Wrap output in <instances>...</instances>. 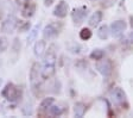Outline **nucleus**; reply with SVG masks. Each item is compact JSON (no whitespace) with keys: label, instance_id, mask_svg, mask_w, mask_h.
Returning a JSON list of instances; mask_svg holds the SVG:
<instances>
[{"label":"nucleus","instance_id":"nucleus-8","mask_svg":"<svg viewBox=\"0 0 133 118\" xmlns=\"http://www.w3.org/2000/svg\"><path fill=\"white\" fill-rule=\"evenodd\" d=\"M3 96L11 101L17 100L18 99V88L14 87L12 84H8L5 90L3 91Z\"/></svg>","mask_w":133,"mask_h":118},{"label":"nucleus","instance_id":"nucleus-6","mask_svg":"<svg viewBox=\"0 0 133 118\" xmlns=\"http://www.w3.org/2000/svg\"><path fill=\"white\" fill-rule=\"evenodd\" d=\"M126 23L124 20H115L111 24V28H109V31H111V35L113 37H120L126 30Z\"/></svg>","mask_w":133,"mask_h":118},{"label":"nucleus","instance_id":"nucleus-18","mask_svg":"<svg viewBox=\"0 0 133 118\" xmlns=\"http://www.w3.org/2000/svg\"><path fill=\"white\" fill-rule=\"evenodd\" d=\"M80 37H81V39H83V41H87V39H89L91 37V31L87 28H83L80 32Z\"/></svg>","mask_w":133,"mask_h":118},{"label":"nucleus","instance_id":"nucleus-16","mask_svg":"<svg viewBox=\"0 0 133 118\" xmlns=\"http://www.w3.org/2000/svg\"><path fill=\"white\" fill-rule=\"evenodd\" d=\"M49 113L51 116H55V117H58V116H61L63 113V109L61 106H58V105H51L49 107Z\"/></svg>","mask_w":133,"mask_h":118},{"label":"nucleus","instance_id":"nucleus-19","mask_svg":"<svg viewBox=\"0 0 133 118\" xmlns=\"http://www.w3.org/2000/svg\"><path fill=\"white\" fill-rule=\"evenodd\" d=\"M90 59H93V60H101V59H103V51L101 50V49H95L93 53L90 54Z\"/></svg>","mask_w":133,"mask_h":118},{"label":"nucleus","instance_id":"nucleus-4","mask_svg":"<svg viewBox=\"0 0 133 118\" xmlns=\"http://www.w3.org/2000/svg\"><path fill=\"white\" fill-rule=\"evenodd\" d=\"M39 76H42L41 73V65L38 62H35L31 67L30 70V84L32 90H36V87L38 86V81H39Z\"/></svg>","mask_w":133,"mask_h":118},{"label":"nucleus","instance_id":"nucleus-13","mask_svg":"<svg viewBox=\"0 0 133 118\" xmlns=\"http://www.w3.org/2000/svg\"><path fill=\"white\" fill-rule=\"evenodd\" d=\"M39 29H41V24H36V25H35L32 29H31L30 34H29V37H28V45L32 44L33 41H36Z\"/></svg>","mask_w":133,"mask_h":118},{"label":"nucleus","instance_id":"nucleus-14","mask_svg":"<svg viewBox=\"0 0 133 118\" xmlns=\"http://www.w3.org/2000/svg\"><path fill=\"white\" fill-rule=\"evenodd\" d=\"M86 112V105L83 104V103H76L74 106V113H75V117H83Z\"/></svg>","mask_w":133,"mask_h":118},{"label":"nucleus","instance_id":"nucleus-5","mask_svg":"<svg viewBox=\"0 0 133 118\" xmlns=\"http://www.w3.org/2000/svg\"><path fill=\"white\" fill-rule=\"evenodd\" d=\"M109 97H111L113 104L115 105H122L126 101V94H125L124 90L120 87H114L109 93Z\"/></svg>","mask_w":133,"mask_h":118},{"label":"nucleus","instance_id":"nucleus-22","mask_svg":"<svg viewBox=\"0 0 133 118\" xmlns=\"http://www.w3.org/2000/svg\"><path fill=\"white\" fill-rule=\"evenodd\" d=\"M23 113H24L25 116L32 115V105L31 104H25L24 107H23Z\"/></svg>","mask_w":133,"mask_h":118},{"label":"nucleus","instance_id":"nucleus-24","mask_svg":"<svg viewBox=\"0 0 133 118\" xmlns=\"http://www.w3.org/2000/svg\"><path fill=\"white\" fill-rule=\"evenodd\" d=\"M131 25H132V28H133V17L131 18Z\"/></svg>","mask_w":133,"mask_h":118},{"label":"nucleus","instance_id":"nucleus-20","mask_svg":"<svg viewBox=\"0 0 133 118\" xmlns=\"http://www.w3.org/2000/svg\"><path fill=\"white\" fill-rule=\"evenodd\" d=\"M7 47H8V41L5 36H1L0 37V53H4V51L7 50Z\"/></svg>","mask_w":133,"mask_h":118},{"label":"nucleus","instance_id":"nucleus-12","mask_svg":"<svg viewBox=\"0 0 133 118\" xmlns=\"http://www.w3.org/2000/svg\"><path fill=\"white\" fill-rule=\"evenodd\" d=\"M102 20V12L101 11H96L94 12V13L90 16V18H89V25L93 26V28H96L97 25L100 24V22Z\"/></svg>","mask_w":133,"mask_h":118},{"label":"nucleus","instance_id":"nucleus-11","mask_svg":"<svg viewBox=\"0 0 133 118\" xmlns=\"http://www.w3.org/2000/svg\"><path fill=\"white\" fill-rule=\"evenodd\" d=\"M45 50H46V43H45L44 39H39L37 41L35 47H33V54L36 57H42L44 55Z\"/></svg>","mask_w":133,"mask_h":118},{"label":"nucleus","instance_id":"nucleus-15","mask_svg":"<svg viewBox=\"0 0 133 118\" xmlns=\"http://www.w3.org/2000/svg\"><path fill=\"white\" fill-rule=\"evenodd\" d=\"M109 34H111V31H109L108 26H106V25L101 26V28L99 29V31H97V36H99L101 39H107L108 36H109Z\"/></svg>","mask_w":133,"mask_h":118},{"label":"nucleus","instance_id":"nucleus-7","mask_svg":"<svg viewBox=\"0 0 133 118\" xmlns=\"http://www.w3.org/2000/svg\"><path fill=\"white\" fill-rule=\"evenodd\" d=\"M58 32H59L58 26L56 25V24H54V23H51V24H48V25L43 29V37H44L45 39H52L57 36Z\"/></svg>","mask_w":133,"mask_h":118},{"label":"nucleus","instance_id":"nucleus-17","mask_svg":"<svg viewBox=\"0 0 133 118\" xmlns=\"http://www.w3.org/2000/svg\"><path fill=\"white\" fill-rule=\"evenodd\" d=\"M54 100H55V99L51 98V97H49V98H45L44 100H43V101L41 103V109H42V110L49 109V107L54 104Z\"/></svg>","mask_w":133,"mask_h":118},{"label":"nucleus","instance_id":"nucleus-25","mask_svg":"<svg viewBox=\"0 0 133 118\" xmlns=\"http://www.w3.org/2000/svg\"><path fill=\"white\" fill-rule=\"evenodd\" d=\"M3 85V79H0V86Z\"/></svg>","mask_w":133,"mask_h":118},{"label":"nucleus","instance_id":"nucleus-9","mask_svg":"<svg viewBox=\"0 0 133 118\" xmlns=\"http://www.w3.org/2000/svg\"><path fill=\"white\" fill-rule=\"evenodd\" d=\"M87 9L86 7H78V9H75L71 12V18L75 23H82L84 20V18L87 17Z\"/></svg>","mask_w":133,"mask_h":118},{"label":"nucleus","instance_id":"nucleus-10","mask_svg":"<svg viewBox=\"0 0 133 118\" xmlns=\"http://www.w3.org/2000/svg\"><path fill=\"white\" fill-rule=\"evenodd\" d=\"M68 13V4L65 1H59L54 10V16L57 18H64Z\"/></svg>","mask_w":133,"mask_h":118},{"label":"nucleus","instance_id":"nucleus-2","mask_svg":"<svg viewBox=\"0 0 133 118\" xmlns=\"http://www.w3.org/2000/svg\"><path fill=\"white\" fill-rule=\"evenodd\" d=\"M17 26H18V18L16 16H13V14H10L3 20L1 31L4 34H13Z\"/></svg>","mask_w":133,"mask_h":118},{"label":"nucleus","instance_id":"nucleus-21","mask_svg":"<svg viewBox=\"0 0 133 118\" xmlns=\"http://www.w3.org/2000/svg\"><path fill=\"white\" fill-rule=\"evenodd\" d=\"M33 11H35V7H33V6L26 5V7L23 9V16H24L25 18H29V17H31V16L33 14Z\"/></svg>","mask_w":133,"mask_h":118},{"label":"nucleus","instance_id":"nucleus-1","mask_svg":"<svg viewBox=\"0 0 133 118\" xmlns=\"http://www.w3.org/2000/svg\"><path fill=\"white\" fill-rule=\"evenodd\" d=\"M56 72V54L52 49H50L45 55L43 63L41 66V73L43 79H49Z\"/></svg>","mask_w":133,"mask_h":118},{"label":"nucleus","instance_id":"nucleus-23","mask_svg":"<svg viewBox=\"0 0 133 118\" xmlns=\"http://www.w3.org/2000/svg\"><path fill=\"white\" fill-rule=\"evenodd\" d=\"M128 39H130V42L133 43V32H131L130 36H128Z\"/></svg>","mask_w":133,"mask_h":118},{"label":"nucleus","instance_id":"nucleus-3","mask_svg":"<svg viewBox=\"0 0 133 118\" xmlns=\"http://www.w3.org/2000/svg\"><path fill=\"white\" fill-rule=\"evenodd\" d=\"M96 70L99 72L103 78H108V76L112 74V70H113V65L109 60H99V62L96 63Z\"/></svg>","mask_w":133,"mask_h":118}]
</instances>
